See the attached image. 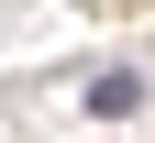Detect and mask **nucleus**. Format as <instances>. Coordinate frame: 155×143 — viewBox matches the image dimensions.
<instances>
[{
  "label": "nucleus",
  "mask_w": 155,
  "mask_h": 143,
  "mask_svg": "<svg viewBox=\"0 0 155 143\" xmlns=\"http://www.w3.org/2000/svg\"><path fill=\"white\" fill-rule=\"evenodd\" d=\"M89 110H100V121H133V110H144V77H133V66H100V77H89Z\"/></svg>",
  "instance_id": "1"
}]
</instances>
